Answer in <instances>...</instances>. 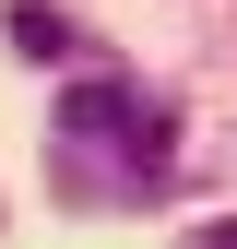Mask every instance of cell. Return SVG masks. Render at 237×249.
<instances>
[{
	"label": "cell",
	"mask_w": 237,
	"mask_h": 249,
	"mask_svg": "<svg viewBox=\"0 0 237 249\" xmlns=\"http://www.w3.org/2000/svg\"><path fill=\"white\" fill-rule=\"evenodd\" d=\"M12 48L24 59H71V24H59L48 0H12Z\"/></svg>",
	"instance_id": "cell-2"
},
{
	"label": "cell",
	"mask_w": 237,
	"mask_h": 249,
	"mask_svg": "<svg viewBox=\"0 0 237 249\" xmlns=\"http://www.w3.org/2000/svg\"><path fill=\"white\" fill-rule=\"evenodd\" d=\"M190 249H237V226H202V237H190Z\"/></svg>",
	"instance_id": "cell-3"
},
{
	"label": "cell",
	"mask_w": 237,
	"mask_h": 249,
	"mask_svg": "<svg viewBox=\"0 0 237 249\" xmlns=\"http://www.w3.org/2000/svg\"><path fill=\"white\" fill-rule=\"evenodd\" d=\"M59 131H71V142H118L131 166H166V119L142 107L131 83H83V95L59 107Z\"/></svg>",
	"instance_id": "cell-1"
}]
</instances>
